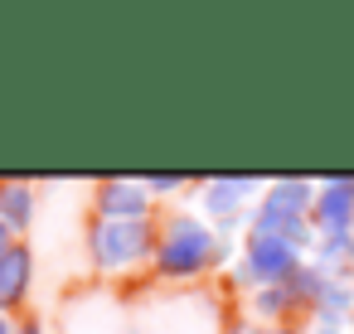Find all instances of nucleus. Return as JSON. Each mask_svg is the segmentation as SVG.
<instances>
[{
    "instance_id": "obj_1",
    "label": "nucleus",
    "mask_w": 354,
    "mask_h": 334,
    "mask_svg": "<svg viewBox=\"0 0 354 334\" xmlns=\"http://www.w3.org/2000/svg\"><path fill=\"white\" fill-rule=\"evenodd\" d=\"M209 257H214L209 228H199L189 218H175L165 242H160V252H156V266H160V276H194Z\"/></svg>"
},
{
    "instance_id": "obj_15",
    "label": "nucleus",
    "mask_w": 354,
    "mask_h": 334,
    "mask_svg": "<svg viewBox=\"0 0 354 334\" xmlns=\"http://www.w3.org/2000/svg\"><path fill=\"white\" fill-rule=\"evenodd\" d=\"M20 334H39V329H35V324H25V329H20Z\"/></svg>"
},
{
    "instance_id": "obj_12",
    "label": "nucleus",
    "mask_w": 354,
    "mask_h": 334,
    "mask_svg": "<svg viewBox=\"0 0 354 334\" xmlns=\"http://www.w3.org/2000/svg\"><path fill=\"white\" fill-rule=\"evenodd\" d=\"M233 334H272V329H257V324H243V329H233Z\"/></svg>"
},
{
    "instance_id": "obj_14",
    "label": "nucleus",
    "mask_w": 354,
    "mask_h": 334,
    "mask_svg": "<svg viewBox=\"0 0 354 334\" xmlns=\"http://www.w3.org/2000/svg\"><path fill=\"white\" fill-rule=\"evenodd\" d=\"M0 334H10V324H6V315H0Z\"/></svg>"
},
{
    "instance_id": "obj_11",
    "label": "nucleus",
    "mask_w": 354,
    "mask_h": 334,
    "mask_svg": "<svg viewBox=\"0 0 354 334\" xmlns=\"http://www.w3.org/2000/svg\"><path fill=\"white\" fill-rule=\"evenodd\" d=\"M175 184H180L175 175H156V179H151V189H175Z\"/></svg>"
},
{
    "instance_id": "obj_3",
    "label": "nucleus",
    "mask_w": 354,
    "mask_h": 334,
    "mask_svg": "<svg viewBox=\"0 0 354 334\" xmlns=\"http://www.w3.org/2000/svg\"><path fill=\"white\" fill-rule=\"evenodd\" d=\"M296 257H301V247H291L281 237H248V276H257V281L277 286V281L296 276L301 271Z\"/></svg>"
},
{
    "instance_id": "obj_10",
    "label": "nucleus",
    "mask_w": 354,
    "mask_h": 334,
    "mask_svg": "<svg viewBox=\"0 0 354 334\" xmlns=\"http://www.w3.org/2000/svg\"><path fill=\"white\" fill-rule=\"evenodd\" d=\"M243 189H248V179H233V184H209V208H233L238 199H243Z\"/></svg>"
},
{
    "instance_id": "obj_6",
    "label": "nucleus",
    "mask_w": 354,
    "mask_h": 334,
    "mask_svg": "<svg viewBox=\"0 0 354 334\" xmlns=\"http://www.w3.org/2000/svg\"><path fill=\"white\" fill-rule=\"evenodd\" d=\"M25 291H30V247H10L0 257V310L25 300Z\"/></svg>"
},
{
    "instance_id": "obj_5",
    "label": "nucleus",
    "mask_w": 354,
    "mask_h": 334,
    "mask_svg": "<svg viewBox=\"0 0 354 334\" xmlns=\"http://www.w3.org/2000/svg\"><path fill=\"white\" fill-rule=\"evenodd\" d=\"M146 208H151L146 189H136V184H127V179L102 184V213H107V218H117V223H141Z\"/></svg>"
},
{
    "instance_id": "obj_2",
    "label": "nucleus",
    "mask_w": 354,
    "mask_h": 334,
    "mask_svg": "<svg viewBox=\"0 0 354 334\" xmlns=\"http://www.w3.org/2000/svg\"><path fill=\"white\" fill-rule=\"evenodd\" d=\"M146 252H151V228H146V223H117V218H107V223L93 228V257H97V266H107V271L131 266V262H141Z\"/></svg>"
},
{
    "instance_id": "obj_13",
    "label": "nucleus",
    "mask_w": 354,
    "mask_h": 334,
    "mask_svg": "<svg viewBox=\"0 0 354 334\" xmlns=\"http://www.w3.org/2000/svg\"><path fill=\"white\" fill-rule=\"evenodd\" d=\"M10 252V242H6V223H0V257H6Z\"/></svg>"
},
{
    "instance_id": "obj_7",
    "label": "nucleus",
    "mask_w": 354,
    "mask_h": 334,
    "mask_svg": "<svg viewBox=\"0 0 354 334\" xmlns=\"http://www.w3.org/2000/svg\"><path fill=\"white\" fill-rule=\"evenodd\" d=\"M310 199H315V194H310V184H306V179H281V184H272V189H267V204H262V208H272V213H286V218H301V223H306V208H315Z\"/></svg>"
},
{
    "instance_id": "obj_8",
    "label": "nucleus",
    "mask_w": 354,
    "mask_h": 334,
    "mask_svg": "<svg viewBox=\"0 0 354 334\" xmlns=\"http://www.w3.org/2000/svg\"><path fill=\"white\" fill-rule=\"evenodd\" d=\"M30 213H35V204H30L25 184H6V189H0V223H6V228H30Z\"/></svg>"
},
{
    "instance_id": "obj_4",
    "label": "nucleus",
    "mask_w": 354,
    "mask_h": 334,
    "mask_svg": "<svg viewBox=\"0 0 354 334\" xmlns=\"http://www.w3.org/2000/svg\"><path fill=\"white\" fill-rule=\"evenodd\" d=\"M315 218H320V228H330V233H349V218H354V184H344V179L325 184L320 199H315Z\"/></svg>"
},
{
    "instance_id": "obj_9",
    "label": "nucleus",
    "mask_w": 354,
    "mask_h": 334,
    "mask_svg": "<svg viewBox=\"0 0 354 334\" xmlns=\"http://www.w3.org/2000/svg\"><path fill=\"white\" fill-rule=\"evenodd\" d=\"M349 300H354V295H349V286H339V281H330V276H325V281H320V295H315V310H320L325 320H335V315H344V310H349Z\"/></svg>"
}]
</instances>
